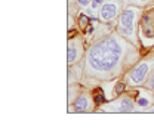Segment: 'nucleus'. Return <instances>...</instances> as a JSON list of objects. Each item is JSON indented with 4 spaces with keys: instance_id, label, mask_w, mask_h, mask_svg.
I'll use <instances>...</instances> for the list:
<instances>
[{
    "instance_id": "nucleus-11",
    "label": "nucleus",
    "mask_w": 154,
    "mask_h": 130,
    "mask_svg": "<svg viewBox=\"0 0 154 130\" xmlns=\"http://www.w3.org/2000/svg\"><path fill=\"white\" fill-rule=\"evenodd\" d=\"M80 93H82V90H80V83L67 84V103H68V107L73 105L74 101L77 99V96H79Z\"/></svg>"
},
{
    "instance_id": "nucleus-3",
    "label": "nucleus",
    "mask_w": 154,
    "mask_h": 130,
    "mask_svg": "<svg viewBox=\"0 0 154 130\" xmlns=\"http://www.w3.org/2000/svg\"><path fill=\"white\" fill-rule=\"evenodd\" d=\"M153 70H154V52H151V53H148L144 58H141L124 74L123 80L127 83L129 87H142Z\"/></svg>"
},
{
    "instance_id": "nucleus-21",
    "label": "nucleus",
    "mask_w": 154,
    "mask_h": 130,
    "mask_svg": "<svg viewBox=\"0 0 154 130\" xmlns=\"http://www.w3.org/2000/svg\"><path fill=\"white\" fill-rule=\"evenodd\" d=\"M76 5V0H68V6H73Z\"/></svg>"
},
{
    "instance_id": "nucleus-15",
    "label": "nucleus",
    "mask_w": 154,
    "mask_h": 130,
    "mask_svg": "<svg viewBox=\"0 0 154 130\" xmlns=\"http://www.w3.org/2000/svg\"><path fill=\"white\" fill-rule=\"evenodd\" d=\"M126 87H127V83H126L124 80H122V81H117V83L114 84V95H116V96L123 95V93L126 92Z\"/></svg>"
},
{
    "instance_id": "nucleus-1",
    "label": "nucleus",
    "mask_w": 154,
    "mask_h": 130,
    "mask_svg": "<svg viewBox=\"0 0 154 130\" xmlns=\"http://www.w3.org/2000/svg\"><path fill=\"white\" fill-rule=\"evenodd\" d=\"M141 59L139 47L111 31L94 40L85 55V79L89 81H113L120 79Z\"/></svg>"
},
{
    "instance_id": "nucleus-17",
    "label": "nucleus",
    "mask_w": 154,
    "mask_h": 130,
    "mask_svg": "<svg viewBox=\"0 0 154 130\" xmlns=\"http://www.w3.org/2000/svg\"><path fill=\"white\" fill-rule=\"evenodd\" d=\"M142 87H145V89H148V90H151V92H154V70L151 71V74L148 75V79L145 80V83H144V86Z\"/></svg>"
},
{
    "instance_id": "nucleus-10",
    "label": "nucleus",
    "mask_w": 154,
    "mask_h": 130,
    "mask_svg": "<svg viewBox=\"0 0 154 130\" xmlns=\"http://www.w3.org/2000/svg\"><path fill=\"white\" fill-rule=\"evenodd\" d=\"M136 107L138 108H144L145 111L154 103V92L145 89L141 90V87H136Z\"/></svg>"
},
{
    "instance_id": "nucleus-4",
    "label": "nucleus",
    "mask_w": 154,
    "mask_h": 130,
    "mask_svg": "<svg viewBox=\"0 0 154 130\" xmlns=\"http://www.w3.org/2000/svg\"><path fill=\"white\" fill-rule=\"evenodd\" d=\"M86 55V47L83 42V36L74 30H68L67 38V65L82 62Z\"/></svg>"
},
{
    "instance_id": "nucleus-9",
    "label": "nucleus",
    "mask_w": 154,
    "mask_h": 130,
    "mask_svg": "<svg viewBox=\"0 0 154 130\" xmlns=\"http://www.w3.org/2000/svg\"><path fill=\"white\" fill-rule=\"evenodd\" d=\"M82 79H85V62L82 61V62L68 65V68H67V84L80 83Z\"/></svg>"
},
{
    "instance_id": "nucleus-16",
    "label": "nucleus",
    "mask_w": 154,
    "mask_h": 130,
    "mask_svg": "<svg viewBox=\"0 0 154 130\" xmlns=\"http://www.w3.org/2000/svg\"><path fill=\"white\" fill-rule=\"evenodd\" d=\"M154 3V0H129V5H133V6H138V8H147L148 5Z\"/></svg>"
},
{
    "instance_id": "nucleus-8",
    "label": "nucleus",
    "mask_w": 154,
    "mask_h": 130,
    "mask_svg": "<svg viewBox=\"0 0 154 130\" xmlns=\"http://www.w3.org/2000/svg\"><path fill=\"white\" fill-rule=\"evenodd\" d=\"M139 34L144 38H154V6L142 10L139 19Z\"/></svg>"
},
{
    "instance_id": "nucleus-13",
    "label": "nucleus",
    "mask_w": 154,
    "mask_h": 130,
    "mask_svg": "<svg viewBox=\"0 0 154 130\" xmlns=\"http://www.w3.org/2000/svg\"><path fill=\"white\" fill-rule=\"evenodd\" d=\"M91 24H92V18L89 16L86 12H82V14L77 16V27H79L82 31H86Z\"/></svg>"
},
{
    "instance_id": "nucleus-7",
    "label": "nucleus",
    "mask_w": 154,
    "mask_h": 130,
    "mask_svg": "<svg viewBox=\"0 0 154 130\" xmlns=\"http://www.w3.org/2000/svg\"><path fill=\"white\" fill-rule=\"evenodd\" d=\"M96 107V103L94 101V95L83 90V92L77 96L73 105H70L68 112H92Z\"/></svg>"
},
{
    "instance_id": "nucleus-5",
    "label": "nucleus",
    "mask_w": 154,
    "mask_h": 130,
    "mask_svg": "<svg viewBox=\"0 0 154 130\" xmlns=\"http://www.w3.org/2000/svg\"><path fill=\"white\" fill-rule=\"evenodd\" d=\"M127 5H129V0H104L98 12V21L101 24L116 22Z\"/></svg>"
},
{
    "instance_id": "nucleus-12",
    "label": "nucleus",
    "mask_w": 154,
    "mask_h": 130,
    "mask_svg": "<svg viewBox=\"0 0 154 130\" xmlns=\"http://www.w3.org/2000/svg\"><path fill=\"white\" fill-rule=\"evenodd\" d=\"M102 3H104V0H92L91 5L86 8V14L92 19H98V12H99V8L102 6Z\"/></svg>"
},
{
    "instance_id": "nucleus-20",
    "label": "nucleus",
    "mask_w": 154,
    "mask_h": 130,
    "mask_svg": "<svg viewBox=\"0 0 154 130\" xmlns=\"http://www.w3.org/2000/svg\"><path fill=\"white\" fill-rule=\"evenodd\" d=\"M147 112H148V114H154V103H153V105L147 109Z\"/></svg>"
},
{
    "instance_id": "nucleus-19",
    "label": "nucleus",
    "mask_w": 154,
    "mask_h": 130,
    "mask_svg": "<svg viewBox=\"0 0 154 130\" xmlns=\"http://www.w3.org/2000/svg\"><path fill=\"white\" fill-rule=\"evenodd\" d=\"M74 28V21H73V14H68V30Z\"/></svg>"
},
{
    "instance_id": "nucleus-14",
    "label": "nucleus",
    "mask_w": 154,
    "mask_h": 130,
    "mask_svg": "<svg viewBox=\"0 0 154 130\" xmlns=\"http://www.w3.org/2000/svg\"><path fill=\"white\" fill-rule=\"evenodd\" d=\"M94 101H95V103H96V107H99V105H104V103L107 102V98H105V93H104V90H102L101 87H96L95 90H94Z\"/></svg>"
},
{
    "instance_id": "nucleus-2",
    "label": "nucleus",
    "mask_w": 154,
    "mask_h": 130,
    "mask_svg": "<svg viewBox=\"0 0 154 130\" xmlns=\"http://www.w3.org/2000/svg\"><path fill=\"white\" fill-rule=\"evenodd\" d=\"M142 15V8H138L133 5H127L120 16L116 21V33L124 37L126 40H129L131 43L139 46V19Z\"/></svg>"
},
{
    "instance_id": "nucleus-18",
    "label": "nucleus",
    "mask_w": 154,
    "mask_h": 130,
    "mask_svg": "<svg viewBox=\"0 0 154 130\" xmlns=\"http://www.w3.org/2000/svg\"><path fill=\"white\" fill-rule=\"evenodd\" d=\"M92 0H76V6L80 9H86L89 5H91Z\"/></svg>"
},
{
    "instance_id": "nucleus-6",
    "label": "nucleus",
    "mask_w": 154,
    "mask_h": 130,
    "mask_svg": "<svg viewBox=\"0 0 154 130\" xmlns=\"http://www.w3.org/2000/svg\"><path fill=\"white\" fill-rule=\"evenodd\" d=\"M105 112H119V114H129V112H133L136 111V99L132 96V95H127V93H123V95H119L117 98H114L108 102H105L102 105Z\"/></svg>"
}]
</instances>
